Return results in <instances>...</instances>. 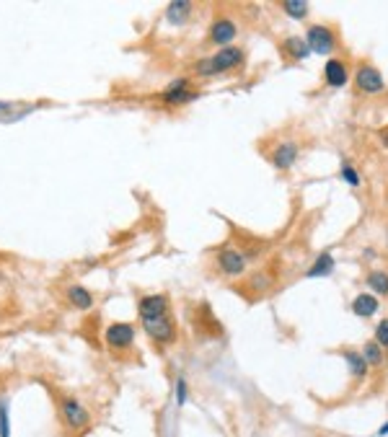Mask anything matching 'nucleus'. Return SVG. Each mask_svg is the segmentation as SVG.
<instances>
[{
    "instance_id": "obj_13",
    "label": "nucleus",
    "mask_w": 388,
    "mask_h": 437,
    "mask_svg": "<svg viewBox=\"0 0 388 437\" xmlns=\"http://www.w3.org/2000/svg\"><path fill=\"white\" fill-rule=\"evenodd\" d=\"M241 284H244L241 293H246L248 297H264L270 295L272 287L277 284V277L272 272V267H259L254 272H248Z\"/></svg>"
},
{
    "instance_id": "obj_1",
    "label": "nucleus",
    "mask_w": 388,
    "mask_h": 437,
    "mask_svg": "<svg viewBox=\"0 0 388 437\" xmlns=\"http://www.w3.org/2000/svg\"><path fill=\"white\" fill-rule=\"evenodd\" d=\"M248 49L241 44H231L223 49H212L210 55L197 57L189 68V78H218V75H231L246 68Z\"/></svg>"
},
{
    "instance_id": "obj_19",
    "label": "nucleus",
    "mask_w": 388,
    "mask_h": 437,
    "mask_svg": "<svg viewBox=\"0 0 388 437\" xmlns=\"http://www.w3.org/2000/svg\"><path fill=\"white\" fill-rule=\"evenodd\" d=\"M360 352H363L365 362L370 367V373H380V370H386L388 365V352L386 349H380L373 339H367V342L360 347Z\"/></svg>"
},
{
    "instance_id": "obj_10",
    "label": "nucleus",
    "mask_w": 388,
    "mask_h": 437,
    "mask_svg": "<svg viewBox=\"0 0 388 437\" xmlns=\"http://www.w3.org/2000/svg\"><path fill=\"white\" fill-rule=\"evenodd\" d=\"M300 158V142L295 137H283V140H274L267 148V161L274 171L280 174H290Z\"/></svg>"
},
{
    "instance_id": "obj_18",
    "label": "nucleus",
    "mask_w": 388,
    "mask_h": 437,
    "mask_svg": "<svg viewBox=\"0 0 388 437\" xmlns=\"http://www.w3.org/2000/svg\"><path fill=\"white\" fill-rule=\"evenodd\" d=\"M350 310H352V316H357V319H365V321L373 319V316H378V310H380V297L363 290V293H357V295L352 297Z\"/></svg>"
},
{
    "instance_id": "obj_27",
    "label": "nucleus",
    "mask_w": 388,
    "mask_h": 437,
    "mask_svg": "<svg viewBox=\"0 0 388 437\" xmlns=\"http://www.w3.org/2000/svg\"><path fill=\"white\" fill-rule=\"evenodd\" d=\"M383 248L388 251V223L383 225Z\"/></svg>"
},
{
    "instance_id": "obj_22",
    "label": "nucleus",
    "mask_w": 388,
    "mask_h": 437,
    "mask_svg": "<svg viewBox=\"0 0 388 437\" xmlns=\"http://www.w3.org/2000/svg\"><path fill=\"white\" fill-rule=\"evenodd\" d=\"M339 178L347 184V187H352V189H360V187H363V174L357 171V165L352 163V158H347V155H341L339 158Z\"/></svg>"
},
{
    "instance_id": "obj_9",
    "label": "nucleus",
    "mask_w": 388,
    "mask_h": 437,
    "mask_svg": "<svg viewBox=\"0 0 388 437\" xmlns=\"http://www.w3.org/2000/svg\"><path fill=\"white\" fill-rule=\"evenodd\" d=\"M238 31H241V26H238V21H235L233 16L218 13V16L210 21V26H207L205 44L212 49L231 47V44H235V39H238Z\"/></svg>"
},
{
    "instance_id": "obj_23",
    "label": "nucleus",
    "mask_w": 388,
    "mask_h": 437,
    "mask_svg": "<svg viewBox=\"0 0 388 437\" xmlns=\"http://www.w3.org/2000/svg\"><path fill=\"white\" fill-rule=\"evenodd\" d=\"M277 8L293 21H306L311 16V3L306 0H285V3H277Z\"/></svg>"
},
{
    "instance_id": "obj_24",
    "label": "nucleus",
    "mask_w": 388,
    "mask_h": 437,
    "mask_svg": "<svg viewBox=\"0 0 388 437\" xmlns=\"http://www.w3.org/2000/svg\"><path fill=\"white\" fill-rule=\"evenodd\" d=\"M373 342H376L380 349H386L388 352V316L376 323V329H373Z\"/></svg>"
},
{
    "instance_id": "obj_17",
    "label": "nucleus",
    "mask_w": 388,
    "mask_h": 437,
    "mask_svg": "<svg viewBox=\"0 0 388 437\" xmlns=\"http://www.w3.org/2000/svg\"><path fill=\"white\" fill-rule=\"evenodd\" d=\"M194 3H189V0H174V3H168L164 11V21L171 26H187L192 18H194Z\"/></svg>"
},
{
    "instance_id": "obj_7",
    "label": "nucleus",
    "mask_w": 388,
    "mask_h": 437,
    "mask_svg": "<svg viewBox=\"0 0 388 437\" xmlns=\"http://www.w3.org/2000/svg\"><path fill=\"white\" fill-rule=\"evenodd\" d=\"M135 339H138V326L129 321H112L104 329L106 349L119 360L135 349Z\"/></svg>"
},
{
    "instance_id": "obj_20",
    "label": "nucleus",
    "mask_w": 388,
    "mask_h": 437,
    "mask_svg": "<svg viewBox=\"0 0 388 437\" xmlns=\"http://www.w3.org/2000/svg\"><path fill=\"white\" fill-rule=\"evenodd\" d=\"M334 269H337V259H334V254H331V251H321L316 259H313V264L306 269V277L308 280H321V277L334 274Z\"/></svg>"
},
{
    "instance_id": "obj_6",
    "label": "nucleus",
    "mask_w": 388,
    "mask_h": 437,
    "mask_svg": "<svg viewBox=\"0 0 388 437\" xmlns=\"http://www.w3.org/2000/svg\"><path fill=\"white\" fill-rule=\"evenodd\" d=\"M200 96H202V88L194 85V78L184 75V78L171 81L164 91H158V94L151 96V98H153L161 109H181V107H187V104H192V101H197Z\"/></svg>"
},
{
    "instance_id": "obj_28",
    "label": "nucleus",
    "mask_w": 388,
    "mask_h": 437,
    "mask_svg": "<svg viewBox=\"0 0 388 437\" xmlns=\"http://www.w3.org/2000/svg\"><path fill=\"white\" fill-rule=\"evenodd\" d=\"M378 435H380V437H386V435H388V422H386L383 427H380V429H378Z\"/></svg>"
},
{
    "instance_id": "obj_8",
    "label": "nucleus",
    "mask_w": 388,
    "mask_h": 437,
    "mask_svg": "<svg viewBox=\"0 0 388 437\" xmlns=\"http://www.w3.org/2000/svg\"><path fill=\"white\" fill-rule=\"evenodd\" d=\"M140 329L142 334L148 336V342L153 344V347H158V349L171 347V344H177L179 339V323L177 319H174V313L158 316V319H142Z\"/></svg>"
},
{
    "instance_id": "obj_16",
    "label": "nucleus",
    "mask_w": 388,
    "mask_h": 437,
    "mask_svg": "<svg viewBox=\"0 0 388 437\" xmlns=\"http://www.w3.org/2000/svg\"><path fill=\"white\" fill-rule=\"evenodd\" d=\"M65 303L73 308V310H81V313H86V310H91V308L96 306V297L94 293L86 287V284H78L73 282L65 287Z\"/></svg>"
},
{
    "instance_id": "obj_2",
    "label": "nucleus",
    "mask_w": 388,
    "mask_h": 437,
    "mask_svg": "<svg viewBox=\"0 0 388 437\" xmlns=\"http://www.w3.org/2000/svg\"><path fill=\"white\" fill-rule=\"evenodd\" d=\"M49 396L55 401V409H57L60 425H62V432L70 437H83L88 429H91V412L86 409V403L78 401L73 393L57 388V386H47Z\"/></svg>"
},
{
    "instance_id": "obj_5",
    "label": "nucleus",
    "mask_w": 388,
    "mask_h": 437,
    "mask_svg": "<svg viewBox=\"0 0 388 437\" xmlns=\"http://www.w3.org/2000/svg\"><path fill=\"white\" fill-rule=\"evenodd\" d=\"M352 91L365 98H376V96H386L388 83L383 72L376 68V62L370 59H357L352 65Z\"/></svg>"
},
{
    "instance_id": "obj_26",
    "label": "nucleus",
    "mask_w": 388,
    "mask_h": 437,
    "mask_svg": "<svg viewBox=\"0 0 388 437\" xmlns=\"http://www.w3.org/2000/svg\"><path fill=\"white\" fill-rule=\"evenodd\" d=\"M376 140H378V145H380L383 150H388V124H380V127H378Z\"/></svg>"
},
{
    "instance_id": "obj_25",
    "label": "nucleus",
    "mask_w": 388,
    "mask_h": 437,
    "mask_svg": "<svg viewBox=\"0 0 388 437\" xmlns=\"http://www.w3.org/2000/svg\"><path fill=\"white\" fill-rule=\"evenodd\" d=\"M187 380L184 378H179L177 380V403H179V409H181V406H184V403H187Z\"/></svg>"
},
{
    "instance_id": "obj_21",
    "label": "nucleus",
    "mask_w": 388,
    "mask_h": 437,
    "mask_svg": "<svg viewBox=\"0 0 388 437\" xmlns=\"http://www.w3.org/2000/svg\"><path fill=\"white\" fill-rule=\"evenodd\" d=\"M365 284H367V293H373L376 297H388V269H367L365 272Z\"/></svg>"
},
{
    "instance_id": "obj_11",
    "label": "nucleus",
    "mask_w": 388,
    "mask_h": 437,
    "mask_svg": "<svg viewBox=\"0 0 388 437\" xmlns=\"http://www.w3.org/2000/svg\"><path fill=\"white\" fill-rule=\"evenodd\" d=\"M321 83L331 88V91H339L347 83H352V62L344 55H337V57H329L321 68Z\"/></svg>"
},
{
    "instance_id": "obj_15",
    "label": "nucleus",
    "mask_w": 388,
    "mask_h": 437,
    "mask_svg": "<svg viewBox=\"0 0 388 437\" xmlns=\"http://www.w3.org/2000/svg\"><path fill=\"white\" fill-rule=\"evenodd\" d=\"M337 355L344 360V365H347V373L352 375L354 383H363V380L370 378V367H367L363 352H360L357 347H337Z\"/></svg>"
},
{
    "instance_id": "obj_4",
    "label": "nucleus",
    "mask_w": 388,
    "mask_h": 437,
    "mask_svg": "<svg viewBox=\"0 0 388 437\" xmlns=\"http://www.w3.org/2000/svg\"><path fill=\"white\" fill-rule=\"evenodd\" d=\"M248 264H251V259L244 254V248L238 246V243H233V241H228V243L215 248V251H212V259H210V267L215 269V274H220L225 280L246 277Z\"/></svg>"
},
{
    "instance_id": "obj_3",
    "label": "nucleus",
    "mask_w": 388,
    "mask_h": 437,
    "mask_svg": "<svg viewBox=\"0 0 388 437\" xmlns=\"http://www.w3.org/2000/svg\"><path fill=\"white\" fill-rule=\"evenodd\" d=\"M306 44L311 47L313 55L318 57H337V55H344V44H341V34L337 24L331 21H313V24L306 26Z\"/></svg>"
},
{
    "instance_id": "obj_12",
    "label": "nucleus",
    "mask_w": 388,
    "mask_h": 437,
    "mask_svg": "<svg viewBox=\"0 0 388 437\" xmlns=\"http://www.w3.org/2000/svg\"><path fill=\"white\" fill-rule=\"evenodd\" d=\"M277 52H280L283 62H287V65L306 62L313 55L311 47L306 44V39H303V34H283L277 39Z\"/></svg>"
},
{
    "instance_id": "obj_14",
    "label": "nucleus",
    "mask_w": 388,
    "mask_h": 437,
    "mask_svg": "<svg viewBox=\"0 0 388 437\" xmlns=\"http://www.w3.org/2000/svg\"><path fill=\"white\" fill-rule=\"evenodd\" d=\"M174 313L171 297L166 293H148V295L138 297V316L142 319H158V316H168Z\"/></svg>"
}]
</instances>
